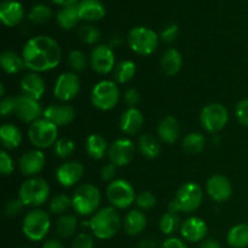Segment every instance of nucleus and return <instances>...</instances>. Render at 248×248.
Listing matches in <instances>:
<instances>
[{"label": "nucleus", "mask_w": 248, "mask_h": 248, "mask_svg": "<svg viewBox=\"0 0 248 248\" xmlns=\"http://www.w3.org/2000/svg\"><path fill=\"white\" fill-rule=\"evenodd\" d=\"M85 149L90 157H92L93 160H101L106 155L108 144L103 136L98 135V133H92L85 142Z\"/></svg>", "instance_id": "29"}, {"label": "nucleus", "mask_w": 248, "mask_h": 248, "mask_svg": "<svg viewBox=\"0 0 248 248\" xmlns=\"http://www.w3.org/2000/svg\"><path fill=\"white\" fill-rule=\"evenodd\" d=\"M161 248H188L186 242L183 240L178 239V237H169L162 242Z\"/></svg>", "instance_id": "52"}, {"label": "nucleus", "mask_w": 248, "mask_h": 248, "mask_svg": "<svg viewBox=\"0 0 248 248\" xmlns=\"http://www.w3.org/2000/svg\"><path fill=\"white\" fill-rule=\"evenodd\" d=\"M120 130L128 136H133L142 130L144 116L137 108H127L120 118Z\"/></svg>", "instance_id": "22"}, {"label": "nucleus", "mask_w": 248, "mask_h": 248, "mask_svg": "<svg viewBox=\"0 0 248 248\" xmlns=\"http://www.w3.org/2000/svg\"><path fill=\"white\" fill-rule=\"evenodd\" d=\"M53 4L58 5L61 7H65V6H72V5H77V2L79 0H51Z\"/></svg>", "instance_id": "56"}, {"label": "nucleus", "mask_w": 248, "mask_h": 248, "mask_svg": "<svg viewBox=\"0 0 248 248\" xmlns=\"http://www.w3.org/2000/svg\"><path fill=\"white\" fill-rule=\"evenodd\" d=\"M16 108V97H4L1 99V115L7 116L10 114H15Z\"/></svg>", "instance_id": "50"}, {"label": "nucleus", "mask_w": 248, "mask_h": 248, "mask_svg": "<svg viewBox=\"0 0 248 248\" xmlns=\"http://www.w3.org/2000/svg\"><path fill=\"white\" fill-rule=\"evenodd\" d=\"M21 56L26 68L34 73H44L60 64L62 50L52 36L36 35L24 44Z\"/></svg>", "instance_id": "1"}, {"label": "nucleus", "mask_w": 248, "mask_h": 248, "mask_svg": "<svg viewBox=\"0 0 248 248\" xmlns=\"http://www.w3.org/2000/svg\"><path fill=\"white\" fill-rule=\"evenodd\" d=\"M107 199L114 208L125 210L136 201V193L132 184L126 179H114L106 189Z\"/></svg>", "instance_id": "10"}, {"label": "nucleus", "mask_w": 248, "mask_h": 248, "mask_svg": "<svg viewBox=\"0 0 248 248\" xmlns=\"http://www.w3.org/2000/svg\"><path fill=\"white\" fill-rule=\"evenodd\" d=\"M181 219H179L177 213H172L169 211L160 218L159 228L162 234L165 235L174 234L178 230V228H181Z\"/></svg>", "instance_id": "37"}, {"label": "nucleus", "mask_w": 248, "mask_h": 248, "mask_svg": "<svg viewBox=\"0 0 248 248\" xmlns=\"http://www.w3.org/2000/svg\"><path fill=\"white\" fill-rule=\"evenodd\" d=\"M140 248H157V242L156 240L152 239V237H145L138 245Z\"/></svg>", "instance_id": "53"}, {"label": "nucleus", "mask_w": 248, "mask_h": 248, "mask_svg": "<svg viewBox=\"0 0 248 248\" xmlns=\"http://www.w3.org/2000/svg\"><path fill=\"white\" fill-rule=\"evenodd\" d=\"M206 191L213 201L224 202L232 198V186L227 177L222 174H215L208 178L206 183Z\"/></svg>", "instance_id": "16"}, {"label": "nucleus", "mask_w": 248, "mask_h": 248, "mask_svg": "<svg viewBox=\"0 0 248 248\" xmlns=\"http://www.w3.org/2000/svg\"><path fill=\"white\" fill-rule=\"evenodd\" d=\"M178 34H179V28L177 24L174 23L167 24V26L162 29L161 33H160V39H161L164 43L171 44L178 38Z\"/></svg>", "instance_id": "45"}, {"label": "nucleus", "mask_w": 248, "mask_h": 248, "mask_svg": "<svg viewBox=\"0 0 248 248\" xmlns=\"http://www.w3.org/2000/svg\"><path fill=\"white\" fill-rule=\"evenodd\" d=\"M0 138L4 149H16L22 143V132L17 126L12 124H4L0 128Z\"/></svg>", "instance_id": "28"}, {"label": "nucleus", "mask_w": 248, "mask_h": 248, "mask_svg": "<svg viewBox=\"0 0 248 248\" xmlns=\"http://www.w3.org/2000/svg\"><path fill=\"white\" fill-rule=\"evenodd\" d=\"M43 248H65V247L63 246L62 242L58 241V240L51 239V240H47V241L44 244Z\"/></svg>", "instance_id": "55"}, {"label": "nucleus", "mask_w": 248, "mask_h": 248, "mask_svg": "<svg viewBox=\"0 0 248 248\" xmlns=\"http://www.w3.org/2000/svg\"><path fill=\"white\" fill-rule=\"evenodd\" d=\"M68 63L75 73H81L87 68L89 61H87L86 55L82 51L73 50L70 51L69 56H68Z\"/></svg>", "instance_id": "42"}, {"label": "nucleus", "mask_w": 248, "mask_h": 248, "mask_svg": "<svg viewBox=\"0 0 248 248\" xmlns=\"http://www.w3.org/2000/svg\"><path fill=\"white\" fill-rule=\"evenodd\" d=\"M44 118L47 119L56 126L69 125L75 119V110L68 104H52L44 110Z\"/></svg>", "instance_id": "21"}, {"label": "nucleus", "mask_w": 248, "mask_h": 248, "mask_svg": "<svg viewBox=\"0 0 248 248\" xmlns=\"http://www.w3.org/2000/svg\"><path fill=\"white\" fill-rule=\"evenodd\" d=\"M50 196L48 183L39 177H31L22 183L18 190V199L24 206L38 207L44 205Z\"/></svg>", "instance_id": "6"}, {"label": "nucleus", "mask_w": 248, "mask_h": 248, "mask_svg": "<svg viewBox=\"0 0 248 248\" xmlns=\"http://www.w3.org/2000/svg\"><path fill=\"white\" fill-rule=\"evenodd\" d=\"M93 237L87 232H81V234L77 235L72 244V248H93Z\"/></svg>", "instance_id": "48"}, {"label": "nucleus", "mask_w": 248, "mask_h": 248, "mask_svg": "<svg viewBox=\"0 0 248 248\" xmlns=\"http://www.w3.org/2000/svg\"><path fill=\"white\" fill-rule=\"evenodd\" d=\"M58 137V127L48 121L47 119L40 118L31 124L28 128V138L36 149H46L55 145Z\"/></svg>", "instance_id": "8"}, {"label": "nucleus", "mask_w": 248, "mask_h": 248, "mask_svg": "<svg viewBox=\"0 0 248 248\" xmlns=\"http://www.w3.org/2000/svg\"><path fill=\"white\" fill-rule=\"evenodd\" d=\"M45 162L46 157L41 150H29V152L24 153L19 159V169L24 176L31 178L43 171L45 167Z\"/></svg>", "instance_id": "18"}, {"label": "nucleus", "mask_w": 248, "mask_h": 248, "mask_svg": "<svg viewBox=\"0 0 248 248\" xmlns=\"http://www.w3.org/2000/svg\"><path fill=\"white\" fill-rule=\"evenodd\" d=\"M93 236L99 240H109L115 236L121 227V218L113 206L101 208L89 222Z\"/></svg>", "instance_id": "2"}, {"label": "nucleus", "mask_w": 248, "mask_h": 248, "mask_svg": "<svg viewBox=\"0 0 248 248\" xmlns=\"http://www.w3.org/2000/svg\"><path fill=\"white\" fill-rule=\"evenodd\" d=\"M147 217L140 210H132L124 218V229L131 236L142 234L147 227Z\"/></svg>", "instance_id": "26"}, {"label": "nucleus", "mask_w": 248, "mask_h": 248, "mask_svg": "<svg viewBox=\"0 0 248 248\" xmlns=\"http://www.w3.org/2000/svg\"><path fill=\"white\" fill-rule=\"evenodd\" d=\"M72 207V198H69L65 194H60V195H56L52 200L50 201V212L52 215H58L63 216L65 215L69 208Z\"/></svg>", "instance_id": "39"}, {"label": "nucleus", "mask_w": 248, "mask_h": 248, "mask_svg": "<svg viewBox=\"0 0 248 248\" xmlns=\"http://www.w3.org/2000/svg\"><path fill=\"white\" fill-rule=\"evenodd\" d=\"M78 11L80 19L86 22H97L106 16V7L99 0H80Z\"/></svg>", "instance_id": "24"}, {"label": "nucleus", "mask_w": 248, "mask_h": 248, "mask_svg": "<svg viewBox=\"0 0 248 248\" xmlns=\"http://www.w3.org/2000/svg\"><path fill=\"white\" fill-rule=\"evenodd\" d=\"M136 72H137V68H136L135 62L130 60L120 61L116 63L113 69V79L116 84H126L133 79Z\"/></svg>", "instance_id": "31"}, {"label": "nucleus", "mask_w": 248, "mask_h": 248, "mask_svg": "<svg viewBox=\"0 0 248 248\" xmlns=\"http://www.w3.org/2000/svg\"><path fill=\"white\" fill-rule=\"evenodd\" d=\"M15 171V165L11 156L5 150L0 152V172L2 176H11Z\"/></svg>", "instance_id": "44"}, {"label": "nucleus", "mask_w": 248, "mask_h": 248, "mask_svg": "<svg viewBox=\"0 0 248 248\" xmlns=\"http://www.w3.org/2000/svg\"><path fill=\"white\" fill-rule=\"evenodd\" d=\"M236 119L244 127L248 128V98L242 99L237 103L236 109H235Z\"/></svg>", "instance_id": "46"}, {"label": "nucleus", "mask_w": 248, "mask_h": 248, "mask_svg": "<svg viewBox=\"0 0 248 248\" xmlns=\"http://www.w3.org/2000/svg\"><path fill=\"white\" fill-rule=\"evenodd\" d=\"M199 248H222V247H220V244L217 241V240L208 239L206 240V241H203Z\"/></svg>", "instance_id": "54"}, {"label": "nucleus", "mask_w": 248, "mask_h": 248, "mask_svg": "<svg viewBox=\"0 0 248 248\" xmlns=\"http://www.w3.org/2000/svg\"><path fill=\"white\" fill-rule=\"evenodd\" d=\"M136 148L132 140L127 138H119L114 140L108 150V156L111 164L116 167H123L130 164L135 157Z\"/></svg>", "instance_id": "14"}, {"label": "nucleus", "mask_w": 248, "mask_h": 248, "mask_svg": "<svg viewBox=\"0 0 248 248\" xmlns=\"http://www.w3.org/2000/svg\"><path fill=\"white\" fill-rule=\"evenodd\" d=\"M229 111L223 104L210 103L203 107L200 113L201 126L210 133H217L227 126Z\"/></svg>", "instance_id": "11"}, {"label": "nucleus", "mask_w": 248, "mask_h": 248, "mask_svg": "<svg viewBox=\"0 0 248 248\" xmlns=\"http://www.w3.org/2000/svg\"><path fill=\"white\" fill-rule=\"evenodd\" d=\"M78 228V219L75 216L72 215H63L58 217L56 220L55 230L57 235L62 239H68V237L73 236L77 232Z\"/></svg>", "instance_id": "35"}, {"label": "nucleus", "mask_w": 248, "mask_h": 248, "mask_svg": "<svg viewBox=\"0 0 248 248\" xmlns=\"http://www.w3.org/2000/svg\"><path fill=\"white\" fill-rule=\"evenodd\" d=\"M80 92V79L74 72L62 73L57 78L53 86V94L62 102L74 99Z\"/></svg>", "instance_id": "12"}, {"label": "nucleus", "mask_w": 248, "mask_h": 248, "mask_svg": "<svg viewBox=\"0 0 248 248\" xmlns=\"http://www.w3.org/2000/svg\"><path fill=\"white\" fill-rule=\"evenodd\" d=\"M183 65V58L181 52L176 48H169L164 52L160 60V68L162 73H165L169 77L176 75Z\"/></svg>", "instance_id": "27"}, {"label": "nucleus", "mask_w": 248, "mask_h": 248, "mask_svg": "<svg viewBox=\"0 0 248 248\" xmlns=\"http://www.w3.org/2000/svg\"><path fill=\"white\" fill-rule=\"evenodd\" d=\"M84 166L79 161H68L56 170V179L64 188L75 186L84 176Z\"/></svg>", "instance_id": "17"}, {"label": "nucleus", "mask_w": 248, "mask_h": 248, "mask_svg": "<svg viewBox=\"0 0 248 248\" xmlns=\"http://www.w3.org/2000/svg\"><path fill=\"white\" fill-rule=\"evenodd\" d=\"M24 17V7L16 0H5L0 4V19L6 27H16Z\"/></svg>", "instance_id": "20"}, {"label": "nucleus", "mask_w": 248, "mask_h": 248, "mask_svg": "<svg viewBox=\"0 0 248 248\" xmlns=\"http://www.w3.org/2000/svg\"><path fill=\"white\" fill-rule=\"evenodd\" d=\"M228 245L232 248L248 247V224H237L229 230L227 236Z\"/></svg>", "instance_id": "34"}, {"label": "nucleus", "mask_w": 248, "mask_h": 248, "mask_svg": "<svg viewBox=\"0 0 248 248\" xmlns=\"http://www.w3.org/2000/svg\"><path fill=\"white\" fill-rule=\"evenodd\" d=\"M101 191L93 184H82L72 196V207L79 216L94 215L101 205Z\"/></svg>", "instance_id": "4"}, {"label": "nucleus", "mask_w": 248, "mask_h": 248, "mask_svg": "<svg viewBox=\"0 0 248 248\" xmlns=\"http://www.w3.org/2000/svg\"><path fill=\"white\" fill-rule=\"evenodd\" d=\"M206 145V138L202 133L191 132L184 137L182 142V148L184 152L190 155H198L203 152Z\"/></svg>", "instance_id": "36"}, {"label": "nucleus", "mask_w": 248, "mask_h": 248, "mask_svg": "<svg viewBox=\"0 0 248 248\" xmlns=\"http://www.w3.org/2000/svg\"><path fill=\"white\" fill-rule=\"evenodd\" d=\"M126 104L128 106V108H137V106L140 102V94L138 92L137 89H128L125 92V96H124Z\"/></svg>", "instance_id": "49"}, {"label": "nucleus", "mask_w": 248, "mask_h": 248, "mask_svg": "<svg viewBox=\"0 0 248 248\" xmlns=\"http://www.w3.org/2000/svg\"><path fill=\"white\" fill-rule=\"evenodd\" d=\"M0 64H1L2 70L6 74H17V73H19L26 67L22 56H19L15 51L10 50L4 51L1 53V56H0Z\"/></svg>", "instance_id": "30"}, {"label": "nucleus", "mask_w": 248, "mask_h": 248, "mask_svg": "<svg viewBox=\"0 0 248 248\" xmlns=\"http://www.w3.org/2000/svg\"><path fill=\"white\" fill-rule=\"evenodd\" d=\"M90 65L97 74L106 75L113 73L115 67V55L110 46L97 45L90 55Z\"/></svg>", "instance_id": "13"}, {"label": "nucleus", "mask_w": 248, "mask_h": 248, "mask_svg": "<svg viewBox=\"0 0 248 248\" xmlns=\"http://www.w3.org/2000/svg\"><path fill=\"white\" fill-rule=\"evenodd\" d=\"M160 36L148 27H135L127 35V44L131 50L138 56L153 55L159 46Z\"/></svg>", "instance_id": "5"}, {"label": "nucleus", "mask_w": 248, "mask_h": 248, "mask_svg": "<svg viewBox=\"0 0 248 248\" xmlns=\"http://www.w3.org/2000/svg\"><path fill=\"white\" fill-rule=\"evenodd\" d=\"M52 17V11L45 4H36L31 9L28 14V19L35 24H45Z\"/></svg>", "instance_id": "38"}, {"label": "nucleus", "mask_w": 248, "mask_h": 248, "mask_svg": "<svg viewBox=\"0 0 248 248\" xmlns=\"http://www.w3.org/2000/svg\"><path fill=\"white\" fill-rule=\"evenodd\" d=\"M21 89L24 96L39 101L45 93V81L38 73H28L22 78Z\"/></svg>", "instance_id": "23"}, {"label": "nucleus", "mask_w": 248, "mask_h": 248, "mask_svg": "<svg viewBox=\"0 0 248 248\" xmlns=\"http://www.w3.org/2000/svg\"><path fill=\"white\" fill-rule=\"evenodd\" d=\"M203 193L201 186L194 182L184 183L177 191L173 200L170 202L169 211L172 213H191L202 203Z\"/></svg>", "instance_id": "3"}, {"label": "nucleus", "mask_w": 248, "mask_h": 248, "mask_svg": "<svg viewBox=\"0 0 248 248\" xmlns=\"http://www.w3.org/2000/svg\"><path fill=\"white\" fill-rule=\"evenodd\" d=\"M22 248H29V247H22Z\"/></svg>", "instance_id": "57"}, {"label": "nucleus", "mask_w": 248, "mask_h": 248, "mask_svg": "<svg viewBox=\"0 0 248 248\" xmlns=\"http://www.w3.org/2000/svg\"><path fill=\"white\" fill-rule=\"evenodd\" d=\"M24 208V203L22 202L19 199H12V200L7 201V203L5 205V215L7 217H17L22 213Z\"/></svg>", "instance_id": "47"}, {"label": "nucleus", "mask_w": 248, "mask_h": 248, "mask_svg": "<svg viewBox=\"0 0 248 248\" xmlns=\"http://www.w3.org/2000/svg\"><path fill=\"white\" fill-rule=\"evenodd\" d=\"M75 152V143L70 138H60L55 144V154L60 159H68Z\"/></svg>", "instance_id": "41"}, {"label": "nucleus", "mask_w": 248, "mask_h": 248, "mask_svg": "<svg viewBox=\"0 0 248 248\" xmlns=\"http://www.w3.org/2000/svg\"><path fill=\"white\" fill-rule=\"evenodd\" d=\"M79 39L86 45H94L101 40V31L92 24H85L79 29Z\"/></svg>", "instance_id": "40"}, {"label": "nucleus", "mask_w": 248, "mask_h": 248, "mask_svg": "<svg viewBox=\"0 0 248 248\" xmlns=\"http://www.w3.org/2000/svg\"><path fill=\"white\" fill-rule=\"evenodd\" d=\"M116 170H118V167L115 166L114 164H107L104 165L103 169H102L101 171V178L102 181L104 182H113L114 179H115V176H116Z\"/></svg>", "instance_id": "51"}, {"label": "nucleus", "mask_w": 248, "mask_h": 248, "mask_svg": "<svg viewBox=\"0 0 248 248\" xmlns=\"http://www.w3.org/2000/svg\"><path fill=\"white\" fill-rule=\"evenodd\" d=\"M51 229V218L43 210H33L27 213L22 222V232L27 239L38 242L47 236Z\"/></svg>", "instance_id": "7"}, {"label": "nucleus", "mask_w": 248, "mask_h": 248, "mask_svg": "<svg viewBox=\"0 0 248 248\" xmlns=\"http://www.w3.org/2000/svg\"><path fill=\"white\" fill-rule=\"evenodd\" d=\"M179 133H181V126L178 120L172 115L162 118L157 125V136L160 140L166 144H173L174 142H177Z\"/></svg>", "instance_id": "25"}, {"label": "nucleus", "mask_w": 248, "mask_h": 248, "mask_svg": "<svg viewBox=\"0 0 248 248\" xmlns=\"http://www.w3.org/2000/svg\"><path fill=\"white\" fill-rule=\"evenodd\" d=\"M181 235L188 242H200L207 235V224L199 217H190L182 223Z\"/></svg>", "instance_id": "19"}, {"label": "nucleus", "mask_w": 248, "mask_h": 248, "mask_svg": "<svg viewBox=\"0 0 248 248\" xmlns=\"http://www.w3.org/2000/svg\"><path fill=\"white\" fill-rule=\"evenodd\" d=\"M56 19H57V23L60 24L61 28L65 29V31H69V29H73L74 27H77V24L80 21L78 4L72 5V6L62 7L57 12Z\"/></svg>", "instance_id": "32"}, {"label": "nucleus", "mask_w": 248, "mask_h": 248, "mask_svg": "<svg viewBox=\"0 0 248 248\" xmlns=\"http://www.w3.org/2000/svg\"><path fill=\"white\" fill-rule=\"evenodd\" d=\"M120 99V90L115 81L102 80L97 82L91 91V102L99 110H111Z\"/></svg>", "instance_id": "9"}, {"label": "nucleus", "mask_w": 248, "mask_h": 248, "mask_svg": "<svg viewBox=\"0 0 248 248\" xmlns=\"http://www.w3.org/2000/svg\"><path fill=\"white\" fill-rule=\"evenodd\" d=\"M15 114L21 121L26 124H33L34 121L40 119L41 114H44L40 103L36 99L31 98L28 96H17L16 97V108Z\"/></svg>", "instance_id": "15"}, {"label": "nucleus", "mask_w": 248, "mask_h": 248, "mask_svg": "<svg viewBox=\"0 0 248 248\" xmlns=\"http://www.w3.org/2000/svg\"><path fill=\"white\" fill-rule=\"evenodd\" d=\"M136 205L143 211L152 210L156 205V198L150 191H142L136 198Z\"/></svg>", "instance_id": "43"}, {"label": "nucleus", "mask_w": 248, "mask_h": 248, "mask_svg": "<svg viewBox=\"0 0 248 248\" xmlns=\"http://www.w3.org/2000/svg\"><path fill=\"white\" fill-rule=\"evenodd\" d=\"M138 148L143 156L148 157V159H155L161 153V144H160L159 140L150 133H144L140 136V140H138Z\"/></svg>", "instance_id": "33"}]
</instances>
